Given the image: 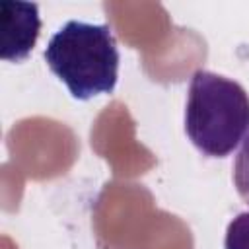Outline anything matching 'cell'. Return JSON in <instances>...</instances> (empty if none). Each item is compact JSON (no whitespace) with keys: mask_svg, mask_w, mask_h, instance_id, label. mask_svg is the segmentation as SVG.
<instances>
[{"mask_svg":"<svg viewBox=\"0 0 249 249\" xmlns=\"http://www.w3.org/2000/svg\"><path fill=\"white\" fill-rule=\"evenodd\" d=\"M45 62L72 97L88 101L111 93L119 78V49L107 23L66 21L47 43Z\"/></svg>","mask_w":249,"mask_h":249,"instance_id":"6da1fadb","label":"cell"},{"mask_svg":"<svg viewBox=\"0 0 249 249\" xmlns=\"http://www.w3.org/2000/svg\"><path fill=\"white\" fill-rule=\"evenodd\" d=\"M185 132L204 156L226 158L249 132V93L226 76L196 70L189 84Z\"/></svg>","mask_w":249,"mask_h":249,"instance_id":"7a4b0ae2","label":"cell"},{"mask_svg":"<svg viewBox=\"0 0 249 249\" xmlns=\"http://www.w3.org/2000/svg\"><path fill=\"white\" fill-rule=\"evenodd\" d=\"M0 29H2V58L19 62L31 53L39 31V8L29 2H0Z\"/></svg>","mask_w":249,"mask_h":249,"instance_id":"3957f363","label":"cell"},{"mask_svg":"<svg viewBox=\"0 0 249 249\" xmlns=\"http://www.w3.org/2000/svg\"><path fill=\"white\" fill-rule=\"evenodd\" d=\"M224 249H249V212H239L228 224Z\"/></svg>","mask_w":249,"mask_h":249,"instance_id":"277c9868","label":"cell"},{"mask_svg":"<svg viewBox=\"0 0 249 249\" xmlns=\"http://www.w3.org/2000/svg\"><path fill=\"white\" fill-rule=\"evenodd\" d=\"M233 183L239 196L249 204V136L243 140L241 150L233 163Z\"/></svg>","mask_w":249,"mask_h":249,"instance_id":"5b68a950","label":"cell"}]
</instances>
